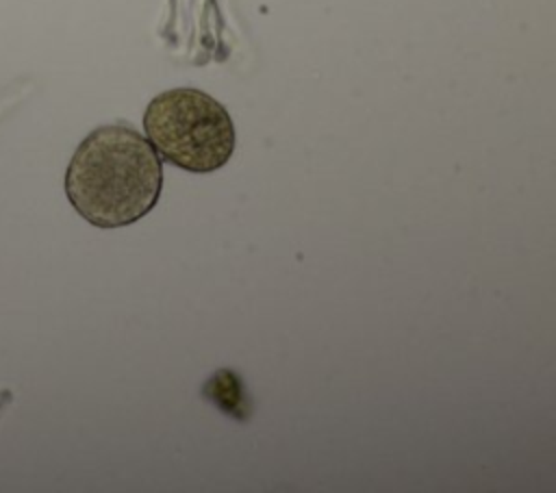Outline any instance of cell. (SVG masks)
Segmentation results:
<instances>
[{"label": "cell", "mask_w": 556, "mask_h": 493, "mask_svg": "<svg viewBox=\"0 0 556 493\" xmlns=\"http://www.w3.org/2000/svg\"><path fill=\"white\" fill-rule=\"evenodd\" d=\"M63 187L74 211L91 226H130L146 217L161 198V156L132 126L104 124L74 150Z\"/></svg>", "instance_id": "1"}, {"label": "cell", "mask_w": 556, "mask_h": 493, "mask_svg": "<svg viewBox=\"0 0 556 493\" xmlns=\"http://www.w3.org/2000/svg\"><path fill=\"white\" fill-rule=\"evenodd\" d=\"M143 130L161 159L191 174L215 172L235 152L230 113L213 96L193 87L154 96L143 113Z\"/></svg>", "instance_id": "2"}]
</instances>
